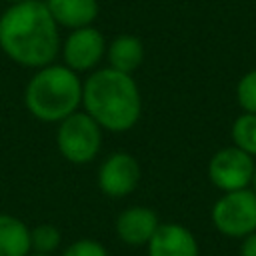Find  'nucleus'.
Returning a JSON list of instances; mask_svg holds the SVG:
<instances>
[{"label":"nucleus","instance_id":"obj_1","mask_svg":"<svg viewBox=\"0 0 256 256\" xmlns=\"http://www.w3.org/2000/svg\"><path fill=\"white\" fill-rule=\"evenodd\" d=\"M58 28L46 2L24 0L12 4L0 16V48L16 64L38 70L58 56Z\"/></svg>","mask_w":256,"mask_h":256},{"label":"nucleus","instance_id":"obj_2","mask_svg":"<svg viewBox=\"0 0 256 256\" xmlns=\"http://www.w3.org/2000/svg\"><path fill=\"white\" fill-rule=\"evenodd\" d=\"M82 106L102 130L126 132L142 114V96L132 74L100 68L82 84Z\"/></svg>","mask_w":256,"mask_h":256},{"label":"nucleus","instance_id":"obj_3","mask_svg":"<svg viewBox=\"0 0 256 256\" xmlns=\"http://www.w3.org/2000/svg\"><path fill=\"white\" fill-rule=\"evenodd\" d=\"M28 112L42 122H62L82 104V82L64 64H48L36 70L24 90Z\"/></svg>","mask_w":256,"mask_h":256},{"label":"nucleus","instance_id":"obj_4","mask_svg":"<svg viewBox=\"0 0 256 256\" xmlns=\"http://www.w3.org/2000/svg\"><path fill=\"white\" fill-rule=\"evenodd\" d=\"M102 144V128L86 112H74L56 130V146L64 160L72 164H88L96 158Z\"/></svg>","mask_w":256,"mask_h":256},{"label":"nucleus","instance_id":"obj_5","mask_svg":"<svg viewBox=\"0 0 256 256\" xmlns=\"http://www.w3.org/2000/svg\"><path fill=\"white\" fill-rule=\"evenodd\" d=\"M212 222L218 232L232 238H244L256 232V192H226L212 206Z\"/></svg>","mask_w":256,"mask_h":256},{"label":"nucleus","instance_id":"obj_6","mask_svg":"<svg viewBox=\"0 0 256 256\" xmlns=\"http://www.w3.org/2000/svg\"><path fill=\"white\" fill-rule=\"evenodd\" d=\"M254 162L252 156L246 154L244 150L230 146L218 150L208 164V178L210 182L224 190V192H234L246 188L252 178H254Z\"/></svg>","mask_w":256,"mask_h":256},{"label":"nucleus","instance_id":"obj_7","mask_svg":"<svg viewBox=\"0 0 256 256\" xmlns=\"http://www.w3.org/2000/svg\"><path fill=\"white\" fill-rule=\"evenodd\" d=\"M140 164L128 152H114L98 168V188L110 198H124L140 184Z\"/></svg>","mask_w":256,"mask_h":256},{"label":"nucleus","instance_id":"obj_8","mask_svg":"<svg viewBox=\"0 0 256 256\" xmlns=\"http://www.w3.org/2000/svg\"><path fill=\"white\" fill-rule=\"evenodd\" d=\"M62 54H64V66H68L76 74L86 72L92 70L106 54V40L102 32L96 30L94 26L76 28L64 40Z\"/></svg>","mask_w":256,"mask_h":256},{"label":"nucleus","instance_id":"obj_9","mask_svg":"<svg viewBox=\"0 0 256 256\" xmlns=\"http://www.w3.org/2000/svg\"><path fill=\"white\" fill-rule=\"evenodd\" d=\"M158 226V214L148 206H130L116 218V234L128 246H146Z\"/></svg>","mask_w":256,"mask_h":256},{"label":"nucleus","instance_id":"obj_10","mask_svg":"<svg viewBox=\"0 0 256 256\" xmlns=\"http://www.w3.org/2000/svg\"><path fill=\"white\" fill-rule=\"evenodd\" d=\"M146 246L148 256H198V242L194 234L176 222L160 224Z\"/></svg>","mask_w":256,"mask_h":256},{"label":"nucleus","instance_id":"obj_11","mask_svg":"<svg viewBox=\"0 0 256 256\" xmlns=\"http://www.w3.org/2000/svg\"><path fill=\"white\" fill-rule=\"evenodd\" d=\"M58 26L76 30L90 26L98 16V0H46Z\"/></svg>","mask_w":256,"mask_h":256},{"label":"nucleus","instance_id":"obj_12","mask_svg":"<svg viewBox=\"0 0 256 256\" xmlns=\"http://www.w3.org/2000/svg\"><path fill=\"white\" fill-rule=\"evenodd\" d=\"M106 58L110 68L132 74L144 60V44L134 34H120L106 46Z\"/></svg>","mask_w":256,"mask_h":256},{"label":"nucleus","instance_id":"obj_13","mask_svg":"<svg viewBox=\"0 0 256 256\" xmlns=\"http://www.w3.org/2000/svg\"><path fill=\"white\" fill-rule=\"evenodd\" d=\"M30 228L12 214H0V256H28Z\"/></svg>","mask_w":256,"mask_h":256},{"label":"nucleus","instance_id":"obj_14","mask_svg":"<svg viewBox=\"0 0 256 256\" xmlns=\"http://www.w3.org/2000/svg\"><path fill=\"white\" fill-rule=\"evenodd\" d=\"M234 146L250 156H256V114L244 112L232 124Z\"/></svg>","mask_w":256,"mask_h":256},{"label":"nucleus","instance_id":"obj_15","mask_svg":"<svg viewBox=\"0 0 256 256\" xmlns=\"http://www.w3.org/2000/svg\"><path fill=\"white\" fill-rule=\"evenodd\" d=\"M62 242V234L54 224H38L30 230V244L32 252L52 254Z\"/></svg>","mask_w":256,"mask_h":256},{"label":"nucleus","instance_id":"obj_16","mask_svg":"<svg viewBox=\"0 0 256 256\" xmlns=\"http://www.w3.org/2000/svg\"><path fill=\"white\" fill-rule=\"evenodd\" d=\"M236 98L244 112L256 114V70L244 74L236 86Z\"/></svg>","mask_w":256,"mask_h":256},{"label":"nucleus","instance_id":"obj_17","mask_svg":"<svg viewBox=\"0 0 256 256\" xmlns=\"http://www.w3.org/2000/svg\"><path fill=\"white\" fill-rule=\"evenodd\" d=\"M62 256H108V252L98 240L80 238V240H74L72 244H68L64 248Z\"/></svg>","mask_w":256,"mask_h":256},{"label":"nucleus","instance_id":"obj_18","mask_svg":"<svg viewBox=\"0 0 256 256\" xmlns=\"http://www.w3.org/2000/svg\"><path fill=\"white\" fill-rule=\"evenodd\" d=\"M240 256H256V232L244 236V242L240 246Z\"/></svg>","mask_w":256,"mask_h":256},{"label":"nucleus","instance_id":"obj_19","mask_svg":"<svg viewBox=\"0 0 256 256\" xmlns=\"http://www.w3.org/2000/svg\"><path fill=\"white\" fill-rule=\"evenodd\" d=\"M28 256H52V254H44V252H30Z\"/></svg>","mask_w":256,"mask_h":256},{"label":"nucleus","instance_id":"obj_20","mask_svg":"<svg viewBox=\"0 0 256 256\" xmlns=\"http://www.w3.org/2000/svg\"><path fill=\"white\" fill-rule=\"evenodd\" d=\"M252 182H254V192H256V168H254V178H252Z\"/></svg>","mask_w":256,"mask_h":256},{"label":"nucleus","instance_id":"obj_21","mask_svg":"<svg viewBox=\"0 0 256 256\" xmlns=\"http://www.w3.org/2000/svg\"><path fill=\"white\" fill-rule=\"evenodd\" d=\"M6 2H10V4H18V2H24V0H6Z\"/></svg>","mask_w":256,"mask_h":256}]
</instances>
